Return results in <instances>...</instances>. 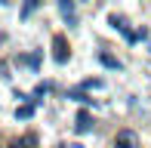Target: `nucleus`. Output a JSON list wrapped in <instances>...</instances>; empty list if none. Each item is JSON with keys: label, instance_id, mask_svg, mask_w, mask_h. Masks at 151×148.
<instances>
[{"label": "nucleus", "instance_id": "ddd939ff", "mask_svg": "<svg viewBox=\"0 0 151 148\" xmlns=\"http://www.w3.org/2000/svg\"><path fill=\"white\" fill-rule=\"evenodd\" d=\"M46 93H50V83H40L37 90H34V99H40V96H46Z\"/></svg>", "mask_w": 151, "mask_h": 148}, {"label": "nucleus", "instance_id": "0eeeda50", "mask_svg": "<svg viewBox=\"0 0 151 148\" xmlns=\"http://www.w3.org/2000/svg\"><path fill=\"white\" fill-rule=\"evenodd\" d=\"M16 62H19V65H28L31 71H37V68H40V52H31V56H19Z\"/></svg>", "mask_w": 151, "mask_h": 148}, {"label": "nucleus", "instance_id": "423d86ee", "mask_svg": "<svg viewBox=\"0 0 151 148\" xmlns=\"http://www.w3.org/2000/svg\"><path fill=\"white\" fill-rule=\"evenodd\" d=\"M99 62L105 65V68H111V71H120L123 65H120V59H114L111 52H99Z\"/></svg>", "mask_w": 151, "mask_h": 148}, {"label": "nucleus", "instance_id": "9b49d317", "mask_svg": "<svg viewBox=\"0 0 151 148\" xmlns=\"http://www.w3.org/2000/svg\"><path fill=\"white\" fill-rule=\"evenodd\" d=\"M68 96H71V99H77V102H83V105H90V102H93L90 96H83V93H77V90H71Z\"/></svg>", "mask_w": 151, "mask_h": 148}, {"label": "nucleus", "instance_id": "1a4fd4ad", "mask_svg": "<svg viewBox=\"0 0 151 148\" xmlns=\"http://www.w3.org/2000/svg\"><path fill=\"white\" fill-rule=\"evenodd\" d=\"M31 114H34V105H22V108H16V117L19 120H28Z\"/></svg>", "mask_w": 151, "mask_h": 148}, {"label": "nucleus", "instance_id": "39448f33", "mask_svg": "<svg viewBox=\"0 0 151 148\" xmlns=\"http://www.w3.org/2000/svg\"><path fill=\"white\" fill-rule=\"evenodd\" d=\"M74 130H77L80 136H86V133L93 130V117H90V111H80V114H77V126H74Z\"/></svg>", "mask_w": 151, "mask_h": 148}, {"label": "nucleus", "instance_id": "f8f14e48", "mask_svg": "<svg viewBox=\"0 0 151 148\" xmlns=\"http://www.w3.org/2000/svg\"><path fill=\"white\" fill-rule=\"evenodd\" d=\"M102 86H105V83H102L99 77H96V80H83V90H102Z\"/></svg>", "mask_w": 151, "mask_h": 148}, {"label": "nucleus", "instance_id": "2eb2a0df", "mask_svg": "<svg viewBox=\"0 0 151 148\" xmlns=\"http://www.w3.org/2000/svg\"><path fill=\"white\" fill-rule=\"evenodd\" d=\"M12 148H16V145H12Z\"/></svg>", "mask_w": 151, "mask_h": 148}, {"label": "nucleus", "instance_id": "7ed1b4c3", "mask_svg": "<svg viewBox=\"0 0 151 148\" xmlns=\"http://www.w3.org/2000/svg\"><path fill=\"white\" fill-rule=\"evenodd\" d=\"M59 12L68 25H77V6H74V0H59Z\"/></svg>", "mask_w": 151, "mask_h": 148}, {"label": "nucleus", "instance_id": "6e6552de", "mask_svg": "<svg viewBox=\"0 0 151 148\" xmlns=\"http://www.w3.org/2000/svg\"><path fill=\"white\" fill-rule=\"evenodd\" d=\"M37 6H40V0H25V3H22V12H19V16H22V19H28L31 12L37 9Z\"/></svg>", "mask_w": 151, "mask_h": 148}, {"label": "nucleus", "instance_id": "20e7f679", "mask_svg": "<svg viewBox=\"0 0 151 148\" xmlns=\"http://www.w3.org/2000/svg\"><path fill=\"white\" fill-rule=\"evenodd\" d=\"M114 148H136V133L133 130H120L114 136Z\"/></svg>", "mask_w": 151, "mask_h": 148}, {"label": "nucleus", "instance_id": "9d476101", "mask_svg": "<svg viewBox=\"0 0 151 148\" xmlns=\"http://www.w3.org/2000/svg\"><path fill=\"white\" fill-rule=\"evenodd\" d=\"M34 142H37V139H34L31 133H28V136H22L19 142H12V145H16V148H34Z\"/></svg>", "mask_w": 151, "mask_h": 148}, {"label": "nucleus", "instance_id": "f03ea898", "mask_svg": "<svg viewBox=\"0 0 151 148\" xmlns=\"http://www.w3.org/2000/svg\"><path fill=\"white\" fill-rule=\"evenodd\" d=\"M68 56H71V52H68V40H65V34H56V37H52V59H56L59 65H65Z\"/></svg>", "mask_w": 151, "mask_h": 148}, {"label": "nucleus", "instance_id": "f257e3e1", "mask_svg": "<svg viewBox=\"0 0 151 148\" xmlns=\"http://www.w3.org/2000/svg\"><path fill=\"white\" fill-rule=\"evenodd\" d=\"M108 22H111V28L120 31V34L127 37L129 43H136V40H145V31H139V34H136V31H129V28H127V19L117 16V12H111V16H108Z\"/></svg>", "mask_w": 151, "mask_h": 148}, {"label": "nucleus", "instance_id": "4468645a", "mask_svg": "<svg viewBox=\"0 0 151 148\" xmlns=\"http://www.w3.org/2000/svg\"><path fill=\"white\" fill-rule=\"evenodd\" d=\"M6 3H9V0H0V6H6Z\"/></svg>", "mask_w": 151, "mask_h": 148}]
</instances>
